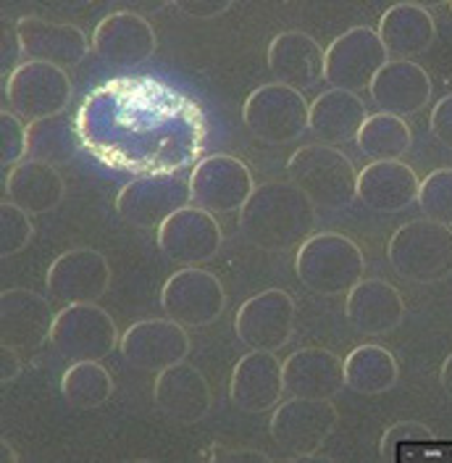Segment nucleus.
Wrapping results in <instances>:
<instances>
[{
    "label": "nucleus",
    "mask_w": 452,
    "mask_h": 463,
    "mask_svg": "<svg viewBox=\"0 0 452 463\" xmlns=\"http://www.w3.org/2000/svg\"><path fill=\"white\" fill-rule=\"evenodd\" d=\"M82 143L118 172L166 174L198 153L205 135L195 103L150 80H113L87 98Z\"/></svg>",
    "instance_id": "nucleus-1"
},
{
    "label": "nucleus",
    "mask_w": 452,
    "mask_h": 463,
    "mask_svg": "<svg viewBox=\"0 0 452 463\" xmlns=\"http://www.w3.org/2000/svg\"><path fill=\"white\" fill-rule=\"evenodd\" d=\"M313 227L315 205L292 182H263L240 211L242 234L268 253L300 248Z\"/></svg>",
    "instance_id": "nucleus-2"
},
{
    "label": "nucleus",
    "mask_w": 452,
    "mask_h": 463,
    "mask_svg": "<svg viewBox=\"0 0 452 463\" xmlns=\"http://www.w3.org/2000/svg\"><path fill=\"white\" fill-rule=\"evenodd\" d=\"M287 174L315 208L339 211L358 198V172L353 161L332 145L313 143L295 150L287 161Z\"/></svg>",
    "instance_id": "nucleus-3"
},
{
    "label": "nucleus",
    "mask_w": 452,
    "mask_h": 463,
    "mask_svg": "<svg viewBox=\"0 0 452 463\" xmlns=\"http://www.w3.org/2000/svg\"><path fill=\"white\" fill-rule=\"evenodd\" d=\"M295 271L300 282L315 295H344L355 288L366 274V260L361 248L337 232L311 234L295 259Z\"/></svg>",
    "instance_id": "nucleus-4"
},
{
    "label": "nucleus",
    "mask_w": 452,
    "mask_h": 463,
    "mask_svg": "<svg viewBox=\"0 0 452 463\" xmlns=\"http://www.w3.org/2000/svg\"><path fill=\"white\" fill-rule=\"evenodd\" d=\"M387 259L408 282H442L452 274V227L431 219L408 222L392 234Z\"/></svg>",
    "instance_id": "nucleus-5"
},
{
    "label": "nucleus",
    "mask_w": 452,
    "mask_h": 463,
    "mask_svg": "<svg viewBox=\"0 0 452 463\" xmlns=\"http://www.w3.org/2000/svg\"><path fill=\"white\" fill-rule=\"evenodd\" d=\"M242 118L248 129L263 143H295L308 129L311 103L300 90L274 82V85L258 87L248 95Z\"/></svg>",
    "instance_id": "nucleus-6"
},
{
    "label": "nucleus",
    "mask_w": 452,
    "mask_h": 463,
    "mask_svg": "<svg viewBox=\"0 0 452 463\" xmlns=\"http://www.w3.org/2000/svg\"><path fill=\"white\" fill-rule=\"evenodd\" d=\"M3 92L11 111L34 124L40 118H51L66 111V106L71 103V80L66 69L27 61L19 63L3 80Z\"/></svg>",
    "instance_id": "nucleus-7"
},
{
    "label": "nucleus",
    "mask_w": 452,
    "mask_h": 463,
    "mask_svg": "<svg viewBox=\"0 0 452 463\" xmlns=\"http://www.w3.org/2000/svg\"><path fill=\"white\" fill-rule=\"evenodd\" d=\"M190 201V179L182 174H137L116 195V211L140 230H155L176 211L187 208Z\"/></svg>",
    "instance_id": "nucleus-8"
},
{
    "label": "nucleus",
    "mask_w": 452,
    "mask_h": 463,
    "mask_svg": "<svg viewBox=\"0 0 452 463\" xmlns=\"http://www.w3.org/2000/svg\"><path fill=\"white\" fill-rule=\"evenodd\" d=\"M51 343L66 361L77 364L108 358L116 343L121 340L108 311H103L98 303H77L56 314Z\"/></svg>",
    "instance_id": "nucleus-9"
},
{
    "label": "nucleus",
    "mask_w": 452,
    "mask_h": 463,
    "mask_svg": "<svg viewBox=\"0 0 452 463\" xmlns=\"http://www.w3.org/2000/svg\"><path fill=\"white\" fill-rule=\"evenodd\" d=\"M390 63V53L371 27H353L342 32L326 51L324 77L334 90L361 92L371 90L376 74Z\"/></svg>",
    "instance_id": "nucleus-10"
},
{
    "label": "nucleus",
    "mask_w": 452,
    "mask_h": 463,
    "mask_svg": "<svg viewBox=\"0 0 452 463\" xmlns=\"http://www.w3.org/2000/svg\"><path fill=\"white\" fill-rule=\"evenodd\" d=\"M161 308L182 326H208L226 311V289L216 274L187 266L166 279Z\"/></svg>",
    "instance_id": "nucleus-11"
},
{
    "label": "nucleus",
    "mask_w": 452,
    "mask_h": 463,
    "mask_svg": "<svg viewBox=\"0 0 452 463\" xmlns=\"http://www.w3.org/2000/svg\"><path fill=\"white\" fill-rule=\"evenodd\" d=\"M253 174L242 158L213 153L195 164L190 174L193 203L211 213L242 211V205L253 195Z\"/></svg>",
    "instance_id": "nucleus-12"
},
{
    "label": "nucleus",
    "mask_w": 452,
    "mask_h": 463,
    "mask_svg": "<svg viewBox=\"0 0 452 463\" xmlns=\"http://www.w3.org/2000/svg\"><path fill=\"white\" fill-rule=\"evenodd\" d=\"M337 427V408L332 401L292 398L277 405L271 416V437L289 458H311Z\"/></svg>",
    "instance_id": "nucleus-13"
},
{
    "label": "nucleus",
    "mask_w": 452,
    "mask_h": 463,
    "mask_svg": "<svg viewBox=\"0 0 452 463\" xmlns=\"http://www.w3.org/2000/svg\"><path fill=\"white\" fill-rule=\"evenodd\" d=\"M234 332L250 350L277 353L295 332V300L284 289H263L245 300L234 317Z\"/></svg>",
    "instance_id": "nucleus-14"
},
{
    "label": "nucleus",
    "mask_w": 452,
    "mask_h": 463,
    "mask_svg": "<svg viewBox=\"0 0 452 463\" xmlns=\"http://www.w3.org/2000/svg\"><path fill=\"white\" fill-rule=\"evenodd\" d=\"M121 355L132 369L164 372L184 361L190 353V337L184 326L174 318H145L132 324L121 335Z\"/></svg>",
    "instance_id": "nucleus-15"
},
{
    "label": "nucleus",
    "mask_w": 452,
    "mask_h": 463,
    "mask_svg": "<svg viewBox=\"0 0 452 463\" xmlns=\"http://www.w3.org/2000/svg\"><path fill=\"white\" fill-rule=\"evenodd\" d=\"M221 242L224 234L216 216L198 205L176 211L158 227V248L166 253V259L182 266H200L205 260L216 259Z\"/></svg>",
    "instance_id": "nucleus-16"
},
{
    "label": "nucleus",
    "mask_w": 452,
    "mask_h": 463,
    "mask_svg": "<svg viewBox=\"0 0 452 463\" xmlns=\"http://www.w3.org/2000/svg\"><path fill=\"white\" fill-rule=\"evenodd\" d=\"M111 285V266L103 253L77 248L61 253L45 277V288L63 306L98 303Z\"/></svg>",
    "instance_id": "nucleus-17"
},
{
    "label": "nucleus",
    "mask_w": 452,
    "mask_h": 463,
    "mask_svg": "<svg viewBox=\"0 0 452 463\" xmlns=\"http://www.w3.org/2000/svg\"><path fill=\"white\" fill-rule=\"evenodd\" d=\"M56 314L51 303L24 288L0 292V340L14 350H37L51 340Z\"/></svg>",
    "instance_id": "nucleus-18"
},
{
    "label": "nucleus",
    "mask_w": 452,
    "mask_h": 463,
    "mask_svg": "<svg viewBox=\"0 0 452 463\" xmlns=\"http://www.w3.org/2000/svg\"><path fill=\"white\" fill-rule=\"evenodd\" d=\"M284 392L292 398L332 401L347 387L344 361L326 347H300L282 364Z\"/></svg>",
    "instance_id": "nucleus-19"
},
{
    "label": "nucleus",
    "mask_w": 452,
    "mask_h": 463,
    "mask_svg": "<svg viewBox=\"0 0 452 463\" xmlns=\"http://www.w3.org/2000/svg\"><path fill=\"white\" fill-rule=\"evenodd\" d=\"M153 398L166 419L184 424V427L202 421L213 403L208 379L202 376L200 369H195L193 364H184V361L158 372Z\"/></svg>",
    "instance_id": "nucleus-20"
},
{
    "label": "nucleus",
    "mask_w": 452,
    "mask_h": 463,
    "mask_svg": "<svg viewBox=\"0 0 452 463\" xmlns=\"http://www.w3.org/2000/svg\"><path fill=\"white\" fill-rule=\"evenodd\" d=\"M284 395L282 364L274 353L250 350L231 372L229 398L245 413H263L277 408Z\"/></svg>",
    "instance_id": "nucleus-21"
},
{
    "label": "nucleus",
    "mask_w": 452,
    "mask_h": 463,
    "mask_svg": "<svg viewBox=\"0 0 452 463\" xmlns=\"http://www.w3.org/2000/svg\"><path fill=\"white\" fill-rule=\"evenodd\" d=\"M92 48L111 66H137L155 53V29L135 11H116L95 27Z\"/></svg>",
    "instance_id": "nucleus-22"
},
{
    "label": "nucleus",
    "mask_w": 452,
    "mask_h": 463,
    "mask_svg": "<svg viewBox=\"0 0 452 463\" xmlns=\"http://www.w3.org/2000/svg\"><path fill=\"white\" fill-rule=\"evenodd\" d=\"M16 32L22 40V51L29 61L51 63L58 69L82 63L89 51L85 32L74 24L51 22L42 16H22L16 22Z\"/></svg>",
    "instance_id": "nucleus-23"
},
{
    "label": "nucleus",
    "mask_w": 452,
    "mask_h": 463,
    "mask_svg": "<svg viewBox=\"0 0 452 463\" xmlns=\"http://www.w3.org/2000/svg\"><path fill=\"white\" fill-rule=\"evenodd\" d=\"M326 53L311 34L300 29L282 32L268 45V71L277 77L279 85L308 90L324 80Z\"/></svg>",
    "instance_id": "nucleus-24"
},
{
    "label": "nucleus",
    "mask_w": 452,
    "mask_h": 463,
    "mask_svg": "<svg viewBox=\"0 0 452 463\" xmlns=\"http://www.w3.org/2000/svg\"><path fill=\"white\" fill-rule=\"evenodd\" d=\"M431 77L424 66L413 61H390L373 80L371 98L381 109V114H392L397 118L419 114L431 100Z\"/></svg>",
    "instance_id": "nucleus-25"
},
{
    "label": "nucleus",
    "mask_w": 452,
    "mask_h": 463,
    "mask_svg": "<svg viewBox=\"0 0 452 463\" xmlns=\"http://www.w3.org/2000/svg\"><path fill=\"white\" fill-rule=\"evenodd\" d=\"M419 174L402 161H373L358 174V198L368 211L400 213L419 201Z\"/></svg>",
    "instance_id": "nucleus-26"
},
{
    "label": "nucleus",
    "mask_w": 452,
    "mask_h": 463,
    "mask_svg": "<svg viewBox=\"0 0 452 463\" xmlns=\"http://www.w3.org/2000/svg\"><path fill=\"white\" fill-rule=\"evenodd\" d=\"M344 314L363 335H387L405 318V300L400 289L384 279H361L347 292Z\"/></svg>",
    "instance_id": "nucleus-27"
},
{
    "label": "nucleus",
    "mask_w": 452,
    "mask_h": 463,
    "mask_svg": "<svg viewBox=\"0 0 452 463\" xmlns=\"http://www.w3.org/2000/svg\"><path fill=\"white\" fill-rule=\"evenodd\" d=\"M379 40L395 61H410L431 51L437 40V22L419 3H397L379 22Z\"/></svg>",
    "instance_id": "nucleus-28"
},
{
    "label": "nucleus",
    "mask_w": 452,
    "mask_h": 463,
    "mask_svg": "<svg viewBox=\"0 0 452 463\" xmlns=\"http://www.w3.org/2000/svg\"><path fill=\"white\" fill-rule=\"evenodd\" d=\"M366 118V103L355 92L332 87L311 103L308 129L324 145H342L358 137Z\"/></svg>",
    "instance_id": "nucleus-29"
},
{
    "label": "nucleus",
    "mask_w": 452,
    "mask_h": 463,
    "mask_svg": "<svg viewBox=\"0 0 452 463\" xmlns=\"http://www.w3.org/2000/svg\"><path fill=\"white\" fill-rule=\"evenodd\" d=\"M66 184L56 166L42 161H24L5 176V201L19 205L29 216L51 213L61 205Z\"/></svg>",
    "instance_id": "nucleus-30"
},
{
    "label": "nucleus",
    "mask_w": 452,
    "mask_h": 463,
    "mask_svg": "<svg viewBox=\"0 0 452 463\" xmlns=\"http://www.w3.org/2000/svg\"><path fill=\"white\" fill-rule=\"evenodd\" d=\"M395 355L381 345H358L344 361V384L358 395H381L397 384Z\"/></svg>",
    "instance_id": "nucleus-31"
},
{
    "label": "nucleus",
    "mask_w": 452,
    "mask_h": 463,
    "mask_svg": "<svg viewBox=\"0 0 452 463\" xmlns=\"http://www.w3.org/2000/svg\"><path fill=\"white\" fill-rule=\"evenodd\" d=\"M29 135V156L32 161H42L51 166H63L69 164L82 147V135L74 118L66 114L40 118L27 127Z\"/></svg>",
    "instance_id": "nucleus-32"
},
{
    "label": "nucleus",
    "mask_w": 452,
    "mask_h": 463,
    "mask_svg": "<svg viewBox=\"0 0 452 463\" xmlns=\"http://www.w3.org/2000/svg\"><path fill=\"white\" fill-rule=\"evenodd\" d=\"M358 150L373 161H397L405 156L413 143V132L405 124V118H397L392 114H373L368 116L366 124L361 127L358 137Z\"/></svg>",
    "instance_id": "nucleus-33"
},
{
    "label": "nucleus",
    "mask_w": 452,
    "mask_h": 463,
    "mask_svg": "<svg viewBox=\"0 0 452 463\" xmlns=\"http://www.w3.org/2000/svg\"><path fill=\"white\" fill-rule=\"evenodd\" d=\"M61 392L71 408H100L111 401L113 379L100 361H77L61 379Z\"/></svg>",
    "instance_id": "nucleus-34"
},
{
    "label": "nucleus",
    "mask_w": 452,
    "mask_h": 463,
    "mask_svg": "<svg viewBox=\"0 0 452 463\" xmlns=\"http://www.w3.org/2000/svg\"><path fill=\"white\" fill-rule=\"evenodd\" d=\"M419 205L426 219L452 227V169H437L419 187Z\"/></svg>",
    "instance_id": "nucleus-35"
},
{
    "label": "nucleus",
    "mask_w": 452,
    "mask_h": 463,
    "mask_svg": "<svg viewBox=\"0 0 452 463\" xmlns=\"http://www.w3.org/2000/svg\"><path fill=\"white\" fill-rule=\"evenodd\" d=\"M34 237V227L27 211L11 201L0 203V259H11L22 253Z\"/></svg>",
    "instance_id": "nucleus-36"
},
{
    "label": "nucleus",
    "mask_w": 452,
    "mask_h": 463,
    "mask_svg": "<svg viewBox=\"0 0 452 463\" xmlns=\"http://www.w3.org/2000/svg\"><path fill=\"white\" fill-rule=\"evenodd\" d=\"M434 439H437L434 432L424 427L421 421H400L395 427H390L381 437V458L402 461L408 453H413V448H426Z\"/></svg>",
    "instance_id": "nucleus-37"
},
{
    "label": "nucleus",
    "mask_w": 452,
    "mask_h": 463,
    "mask_svg": "<svg viewBox=\"0 0 452 463\" xmlns=\"http://www.w3.org/2000/svg\"><path fill=\"white\" fill-rule=\"evenodd\" d=\"M29 153L27 127L14 111L0 114V164L3 169L19 166V161Z\"/></svg>",
    "instance_id": "nucleus-38"
},
{
    "label": "nucleus",
    "mask_w": 452,
    "mask_h": 463,
    "mask_svg": "<svg viewBox=\"0 0 452 463\" xmlns=\"http://www.w3.org/2000/svg\"><path fill=\"white\" fill-rule=\"evenodd\" d=\"M428 127H431V135L439 145H445L447 150H452V92L445 95L428 118Z\"/></svg>",
    "instance_id": "nucleus-39"
},
{
    "label": "nucleus",
    "mask_w": 452,
    "mask_h": 463,
    "mask_svg": "<svg viewBox=\"0 0 452 463\" xmlns=\"http://www.w3.org/2000/svg\"><path fill=\"white\" fill-rule=\"evenodd\" d=\"M176 8L190 19L208 22V19H216V16L226 14L231 8V3L229 0H179Z\"/></svg>",
    "instance_id": "nucleus-40"
},
{
    "label": "nucleus",
    "mask_w": 452,
    "mask_h": 463,
    "mask_svg": "<svg viewBox=\"0 0 452 463\" xmlns=\"http://www.w3.org/2000/svg\"><path fill=\"white\" fill-rule=\"evenodd\" d=\"M3 74L8 77V69L14 71L16 69V63H19V53H24L22 51V40H19V32L16 27H11L8 22H3Z\"/></svg>",
    "instance_id": "nucleus-41"
},
{
    "label": "nucleus",
    "mask_w": 452,
    "mask_h": 463,
    "mask_svg": "<svg viewBox=\"0 0 452 463\" xmlns=\"http://www.w3.org/2000/svg\"><path fill=\"white\" fill-rule=\"evenodd\" d=\"M19 374H22V358H19V350L3 345L0 347V382H3V384H8V382H14Z\"/></svg>",
    "instance_id": "nucleus-42"
},
{
    "label": "nucleus",
    "mask_w": 452,
    "mask_h": 463,
    "mask_svg": "<svg viewBox=\"0 0 452 463\" xmlns=\"http://www.w3.org/2000/svg\"><path fill=\"white\" fill-rule=\"evenodd\" d=\"M219 458L229 461V458H253V461H271L266 453L260 450H219Z\"/></svg>",
    "instance_id": "nucleus-43"
},
{
    "label": "nucleus",
    "mask_w": 452,
    "mask_h": 463,
    "mask_svg": "<svg viewBox=\"0 0 452 463\" xmlns=\"http://www.w3.org/2000/svg\"><path fill=\"white\" fill-rule=\"evenodd\" d=\"M439 382H442V390L452 398V353L445 358L442 364V372H439Z\"/></svg>",
    "instance_id": "nucleus-44"
},
{
    "label": "nucleus",
    "mask_w": 452,
    "mask_h": 463,
    "mask_svg": "<svg viewBox=\"0 0 452 463\" xmlns=\"http://www.w3.org/2000/svg\"><path fill=\"white\" fill-rule=\"evenodd\" d=\"M0 448H3V458H11V461H19V456H16V453H14L11 448H8V439H5V437L0 439Z\"/></svg>",
    "instance_id": "nucleus-45"
},
{
    "label": "nucleus",
    "mask_w": 452,
    "mask_h": 463,
    "mask_svg": "<svg viewBox=\"0 0 452 463\" xmlns=\"http://www.w3.org/2000/svg\"><path fill=\"white\" fill-rule=\"evenodd\" d=\"M450 11H452V3H450Z\"/></svg>",
    "instance_id": "nucleus-46"
}]
</instances>
